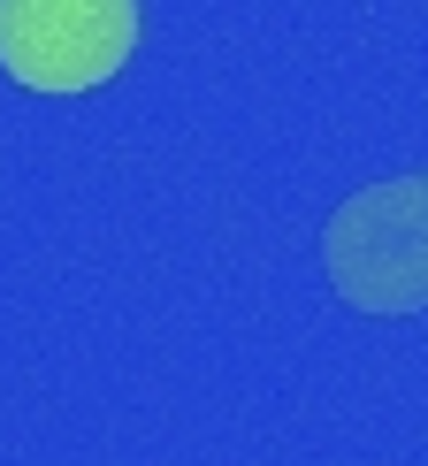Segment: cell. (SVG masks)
Masks as SVG:
<instances>
[{
  "label": "cell",
  "instance_id": "obj_1",
  "mask_svg": "<svg viewBox=\"0 0 428 466\" xmlns=\"http://www.w3.org/2000/svg\"><path fill=\"white\" fill-rule=\"evenodd\" d=\"M321 276L352 314H428V168L352 191L321 222Z\"/></svg>",
  "mask_w": 428,
  "mask_h": 466
},
{
  "label": "cell",
  "instance_id": "obj_2",
  "mask_svg": "<svg viewBox=\"0 0 428 466\" xmlns=\"http://www.w3.org/2000/svg\"><path fill=\"white\" fill-rule=\"evenodd\" d=\"M138 46V0H0V69L31 92H92Z\"/></svg>",
  "mask_w": 428,
  "mask_h": 466
}]
</instances>
